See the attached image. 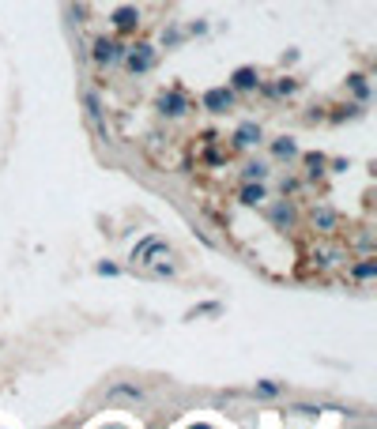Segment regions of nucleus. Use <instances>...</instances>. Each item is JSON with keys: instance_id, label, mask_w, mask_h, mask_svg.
<instances>
[{"instance_id": "obj_1", "label": "nucleus", "mask_w": 377, "mask_h": 429, "mask_svg": "<svg viewBox=\"0 0 377 429\" xmlns=\"http://www.w3.org/2000/svg\"><path fill=\"white\" fill-rule=\"evenodd\" d=\"M125 68L132 72V76H147V72L155 68V45L147 42H136V45H125Z\"/></svg>"}, {"instance_id": "obj_2", "label": "nucleus", "mask_w": 377, "mask_h": 429, "mask_svg": "<svg viewBox=\"0 0 377 429\" xmlns=\"http://www.w3.org/2000/svg\"><path fill=\"white\" fill-rule=\"evenodd\" d=\"M106 403L109 407H140V403H147V391L140 384H132V380H117L114 388H106Z\"/></svg>"}, {"instance_id": "obj_3", "label": "nucleus", "mask_w": 377, "mask_h": 429, "mask_svg": "<svg viewBox=\"0 0 377 429\" xmlns=\"http://www.w3.org/2000/svg\"><path fill=\"white\" fill-rule=\"evenodd\" d=\"M121 57H125V45L117 42V38H95L91 42V61L98 64V68H114V64H121Z\"/></svg>"}, {"instance_id": "obj_4", "label": "nucleus", "mask_w": 377, "mask_h": 429, "mask_svg": "<svg viewBox=\"0 0 377 429\" xmlns=\"http://www.w3.org/2000/svg\"><path fill=\"white\" fill-rule=\"evenodd\" d=\"M234 102H238V95L231 91V83H226V87H208L204 95H200V106H204L208 114H215V117L231 114V109H234Z\"/></svg>"}, {"instance_id": "obj_5", "label": "nucleus", "mask_w": 377, "mask_h": 429, "mask_svg": "<svg viewBox=\"0 0 377 429\" xmlns=\"http://www.w3.org/2000/svg\"><path fill=\"white\" fill-rule=\"evenodd\" d=\"M189 109H192V102H189L185 91L170 87V91H162V95H159V114L162 117H185Z\"/></svg>"}, {"instance_id": "obj_6", "label": "nucleus", "mask_w": 377, "mask_h": 429, "mask_svg": "<svg viewBox=\"0 0 377 429\" xmlns=\"http://www.w3.org/2000/svg\"><path fill=\"white\" fill-rule=\"evenodd\" d=\"M170 249H167V241H162L159 234H147L140 245L132 249V264H151V256H167Z\"/></svg>"}, {"instance_id": "obj_7", "label": "nucleus", "mask_w": 377, "mask_h": 429, "mask_svg": "<svg viewBox=\"0 0 377 429\" xmlns=\"http://www.w3.org/2000/svg\"><path fill=\"white\" fill-rule=\"evenodd\" d=\"M261 87V72L253 68V64H242V68L231 72V91L234 95H249V91Z\"/></svg>"}, {"instance_id": "obj_8", "label": "nucleus", "mask_w": 377, "mask_h": 429, "mask_svg": "<svg viewBox=\"0 0 377 429\" xmlns=\"http://www.w3.org/2000/svg\"><path fill=\"white\" fill-rule=\"evenodd\" d=\"M309 222H314V230H317V234H325V237L339 230V214L328 208V203H317V208L309 211Z\"/></svg>"}, {"instance_id": "obj_9", "label": "nucleus", "mask_w": 377, "mask_h": 429, "mask_svg": "<svg viewBox=\"0 0 377 429\" xmlns=\"http://www.w3.org/2000/svg\"><path fill=\"white\" fill-rule=\"evenodd\" d=\"M136 26H140V8H136V4H125V8H117V12H114V31L117 34H132Z\"/></svg>"}, {"instance_id": "obj_10", "label": "nucleus", "mask_w": 377, "mask_h": 429, "mask_svg": "<svg viewBox=\"0 0 377 429\" xmlns=\"http://www.w3.org/2000/svg\"><path fill=\"white\" fill-rule=\"evenodd\" d=\"M261 139H264V128L256 125V120H242L234 132V147H256Z\"/></svg>"}, {"instance_id": "obj_11", "label": "nucleus", "mask_w": 377, "mask_h": 429, "mask_svg": "<svg viewBox=\"0 0 377 429\" xmlns=\"http://www.w3.org/2000/svg\"><path fill=\"white\" fill-rule=\"evenodd\" d=\"M268 219L275 222L279 230H291L294 222H298V214H294V208H291V200H275L272 208H268Z\"/></svg>"}, {"instance_id": "obj_12", "label": "nucleus", "mask_w": 377, "mask_h": 429, "mask_svg": "<svg viewBox=\"0 0 377 429\" xmlns=\"http://www.w3.org/2000/svg\"><path fill=\"white\" fill-rule=\"evenodd\" d=\"M268 200V189H264V181H245L242 192H238V203H245V208H256V203Z\"/></svg>"}, {"instance_id": "obj_13", "label": "nucleus", "mask_w": 377, "mask_h": 429, "mask_svg": "<svg viewBox=\"0 0 377 429\" xmlns=\"http://www.w3.org/2000/svg\"><path fill=\"white\" fill-rule=\"evenodd\" d=\"M272 155L279 158V162H294L302 151H298V143H294V136H275L272 139Z\"/></svg>"}, {"instance_id": "obj_14", "label": "nucleus", "mask_w": 377, "mask_h": 429, "mask_svg": "<svg viewBox=\"0 0 377 429\" xmlns=\"http://www.w3.org/2000/svg\"><path fill=\"white\" fill-rule=\"evenodd\" d=\"M84 106H87V117L95 120L98 132H106V114H102V98L95 95V91H84Z\"/></svg>"}, {"instance_id": "obj_15", "label": "nucleus", "mask_w": 377, "mask_h": 429, "mask_svg": "<svg viewBox=\"0 0 377 429\" xmlns=\"http://www.w3.org/2000/svg\"><path fill=\"white\" fill-rule=\"evenodd\" d=\"M302 166H306V177H309V181H317V177L325 173V166H328V155L306 151V155H302Z\"/></svg>"}, {"instance_id": "obj_16", "label": "nucleus", "mask_w": 377, "mask_h": 429, "mask_svg": "<svg viewBox=\"0 0 377 429\" xmlns=\"http://www.w3.org/2000/svg\"><path fill=\"white\" fill-rule=\"evenodd\" d=\"M377 275V260L374 256H358V264H351V279L355 283H370Z\"/></svg>"}, {"instance_id": "obj_17", "label": "nucleus", "mask_w": 377, "mask_h": 429, "mask_svg": "<svg viewBox=\"0 0 377 429\" xmlns=\"http://www.w3.org/2000/svg\"><path fill=\"white\" fill-rule=\"evenodd\" d=\"M268 173H272V166L264 158H253V162L242 166V181H268Z\"/></svg>"}, {"instance_id": "obj_18", "label": "nucleus", "mask_w": 377, "mask_h": 429, "mask_svg": "<svg viewBox=\"0 0 377 429\" xmlns=\"http://www.w3.org/2000/svg\"><path fill=\"white\" fill-rule=\"evenodd\" d=\"M283 391H287L283 380H256V384H253V396L256 399H275V396H283Z\"/></svg>"}, {"instance_id": "obj_19", "label": "nucleus", "mask_w": 377, "mask_h": 429, "mask_svg": "<svg viewBox=\"0 0 377 429\" xmlns=\"http://www.w3.org/2000/svg\"><path fill=\"white\" fill-rule=\"evenodd\" d=\"M294 91H298V79H287V76H283L279 83L264 87V95H272V98H287V95H294Z\"/></svg>"}, {"instance_id": "obj_20", "label": "nucleus", "mask_w": 377, "mask_h": 429, "mask_svg": "<svg viewBox=\"0 0 377 429\" xmlns=\"http://www.w3.org/2000/svg\"><path fill=\"white\" fill-rule=\"evenodd\" d=\"M347 87H351V95L362 102V106L370 102V83H366V76H347Z\"/></svg>"}, {"instance_id": "obj_21", "label": "nucleus", "mask_w": 377, "mask_h": 429, "mask_svg": "<svg viewBox=\"0 0 377 429\" xmlns=\"http://www.w3.org/2000/svg\"><path fill=\"white\" fill-rule=\"evenodd\" d=\"M279 189H283V196H294V192L302 189V181H298V177H283V185H279Z\"/></svg>"}, {"instance_id": "obj_22", "label": "nucleus", "mask_w": 377, "mask_h": 429, "mask_svg": "<svg viewBox=\"0 0 377 429\" xmlns=\"http://www.w3.org/2000/svg\"><path fill=\"white\" fill-rule=\"evenodd\" d=\"M294 414H302V418H314V414H321V407H314V403H298V407H291Z\"/></svg>"}, {"instance_id": "obj_23", "label": "nucleus", "mask_w": 377, "mask_h": 429, "mask_svg": "<svg viewBox=\"0 0 377 429\" xmlns=\"http://www.w3.org/2000/svg\"><path fill=\"white\" fill-rule=\"evenodd\" d=\"M98 275H117V264H98Z\"/></svg>"}]
</instances>
